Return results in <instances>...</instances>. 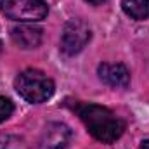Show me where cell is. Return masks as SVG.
Wrapping results in <instances>:
<instances>
[{
  "instance_id": "30bf717a",
  "label": "cell",
  "mask_w": 149,
  "mask_h": 149,
  "mask_svg": "<svg viewBox=\"0 0 149 149\" xmlns=\"http://www.w3.org/2000/svg\"><path fill=\"white\" fill-rule=\"evenodd\" d=\"M12 113H14L12 101L7 99V97H0V123L5 121V120H9L12 116Z\"/></svg>"
},
{
  "instance_id": "5b68a950",
  "label": "cell",
  "mask_w": 149,
  "mask_h": 149,
  "mask_svg": "<svg viewBox=\"0 0 149 149\" xmlns=\"http://www.w3.org/2000/svg\"><path fill=\"white\" fill-rule=\"evenodd\" d=\"M71 141V130L68 125L54 121L49 123L40 139H38V149H66Z\"/></svg>"
},
{
  "instance_id": "7c38bea8",
  "label": "cell",
  "mask_w": 149,
  "mask_h": 149,
  "mask_svg": "<svg viewBox=\"0 0 149 149\" xmlns=\"http://www.w3.org/2000/svg\"><path fill=\"white\" fill-rule=\"evenodd\" d=\"M141 149H149V139H148V141H144V142H142V146H141Z\"/></svg>"
},
{
  "instance_id": "277c9868",
  "label": "cell",
  "mask_w": 149,
  "mask_h": 149,
  "mask_svg": "<svg viewBox=\"0 0 149 149\" xmlns=\"http://www.w3.org/2000/svg\"><path fill=\"white\" fill-rule=\"evenodd\" d=\"M92 30L90 26L81 19H70L61 35V50L66 56H74L83 50V47L90 42Z\"/></svg>"
},
{
  "instance_id": "3957f363",
  "label": "cell",
  "mask_w": 149,
  "mask_h": 149,
  "mask_svg": "<svg viewBox=\"0 0 149 149\" xmlns=\"http://www.w3.org/2000/svg\"><path fill=\"white\" fill-rule=\"evenodd\" d=\"M0 9L9 19L19 23H37L49 14L45 0H2Z\"/></svg>"
},
{
  "instance_id": "8992f818",
  "label": "cell",
  "mask_w": 149,
  "mask_h": 149,
  "mask_svg": "<svg viewBox=\"0 0 149 149\" xmlns=\"http://www.w3.org/2000/svg\"><path fill=\"white\" fill-rule=\"evenodd\" d=\"M97 74L102 83L113 88H127L130 83V71L121 63H102L97 68Z\"/></svg>"
},
{
  "instance_id": "ba28073f",
  "label": "cell",
  "mask_w": 149,
  "mask_h": 149,
  "mask_svg": "<svg viewBox=\"0 0 149 149\" xmlns=\"http://www.w3.org/2000/svg\"><path fill=\"white\" fill-rule=\"evenodd\" d=\"M121 9L135 21H144L149 17V0H121Z\"/></svg>"
},
{
  "instance_id": "9c48e42d",
  "label": "cell",
  "mask_w": 149,
  "mask_h": 149,
  "mask_svg": "<svg viewBox=\"0 0 149 149\" xmlns=\"http://www.w3.org/2000/svg\"><path fill=\"white\" fill-rule=\"evenodd\" d=\"M0 149H30L26 142L12 134H0Z\"/></svg>"
},
{
  "instance_id": "8fae6325",
  "label": "cell",
  "mask_w": 149,
  "mask_h": 149,
  "mask_svg": "<svg viewBox=\"0 0 149 149\" xmlns=\"http://www.w3.org/2000/svg\"><path fill=\"white\" fill-rule=\"evenodd\" d=\"M85 2H88L90 5H102V3H106L108 0H85Z\"/></svg>"
},
{
  "instance_id": "7a4b0ae2",
  "label": "cell",
  "mask_w": 149,
  "mask_h": 149,
  "mask_svg": "<svg viewBox=\"0 0 149 149\" xmlns=\"http://www.w3.org/2000/svg\"><path fill=\"white\" fill-rule=\"evenodd\" d=\"M16 92L28 102L40 104L52 97L56 87L54 81L40 70H24L14 80Z\"/></svg>"
},
{
  "instance_id": "6da1fadb",
  "label": "cell",
  "mask_w": 149,
  "mask_h": 149,
  "mask_svg": "<svg viewBox=\"0 0 149 149\" xmlns=\"http://www.w3.org/2000/svg\"><path fill=\"white\" fill-rule=\"evenodd\" d=\"M73 109L87 127L88 134L99 142L113 144L125 132V121L104 106L94 102H76Z\"/></svg>"
},
{
  "instance_id": "52a82bcc",
  "label": "cell",
  "mask_w": 149,
  "mask_h": 149,
  "mask_svg": "<svg viewBox=\"0 0 149 149\" xmlns=\"http://www.w3.org/2000/svg\"><path fill=\"white\" fill-rule=\"evenodd\" d=\"M42 37L43 31L42 28H38L35 24H19L16 28L10 30V38L12 42L19 47V49H37L42 43Z\"/></svg>"
}]
</instances>
